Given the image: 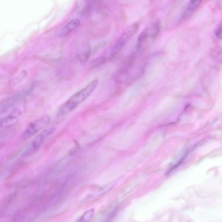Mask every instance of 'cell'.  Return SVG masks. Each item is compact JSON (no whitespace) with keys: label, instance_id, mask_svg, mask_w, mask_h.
Wrapping results in <instances>:
<instances>
[{"label":"cell","instance_id":"obj_10","mask_svg":"<svg viewBox=\"0 0 222 222\" xmlns=\"http://www.w3.org/2000/svg\"><path fill=\"white\" fill-rule=\"evenodd\" d=\"M106 58L104 57H100L93 60L91 62V66L92 68H97L106 62Z\"/></svg>","mask_w":222,"mask_h":222},{"label":"cell","instance_id":"obj_11","mask_svg":"<svg viewBox=\"0 0 222 222\" xmlns=\"http://www.w3.org/2000/svg\"><path fill=\"white\" fill-rule=\"evenodd\" d=\"M90 54V51H87L84 53H82L79 56V60L81 62H85L87 60Z\"/></svg>","mask_w":222,"mask_h":222},{"label":"cell","instance_id":"obj_7","mask_svg":"<svg viewBox=\"0 0 222 222\" xmlns=\"http://www.w3.org/2000/svg\"><path fill=\"white\" fill-rule=\"evenodd\" d=\"M22 113V111L18 109H15L11 113L4 118L3 120L1 121V126H4L8 124L10 122H12L15 119H17L18 117H20Z\"/></svg>","mask_w":222,"mask_h":222},{"label":"cell","instance_id":"obj_9","mask_svg":"<svg viewBox=\"0 0 222 222\" xmlns=\"http://www.w3.org/2000/svg\"><path fill=\"white\" fill-rule=\"evenodd\" d=\"M201 1H191L190 2L186 11V15L190 14L191 12H193L194 10L198 7L201 3Z\"/></svg>","mask_w":222,"mask_h":222},{"label":"cell","instance_id":"obj_4","mask_svg":"<svg viewBox=\"0 0 222 222\" xmlns=\"http://www.w3.org/2000/svg\"><path fill=\"white\" fill-rule=\"evenodd\" d=\"M138 28L137 24H134L127 28L111 49L110 53L111 57L114 56L122 49L127 41L136 33Z\"/></svg>","mask_w":222,"mask_h":222},{"label":"cell","instance_id":"obj_12","mask_svg":"<svg viewBox=\"0 0 222 222\" xmlns=\"http://www.w3.org/2000/svg\"><path fill=\"white\" fill-rule=\"evenodd\" d=\"M216 35L217 38L219 39H222V27H219L217 29Z\"/></svg>","mask_w":222,"mask_h":222},{"label":"cell","instance_id":"obj_1","mask_svg":"<svg viewBox=\"0 0 222 222\" xmlns=\"http://www.w3.org/2000/svg\"><path fill=\"white\" fill-rule=\"evenodd\" d=\"M98 84V80L95 79L88 84L86 87L74 94L61 106L58 111V116H62L74 110L93 93Z\"/></svg>","mask_w":222,"mask_h":222},{"label":"cell","instance_id":"obj_2","mask_svg":"<svg viewBox=\"0 0 222 222\" xmlns=\"http://www.w3.org/2000/svg\"><path fill=\"white\" fill-rule=\"evenodd\" d=\"M56 130L55 127H50L43 131L28 145L27 149L23 153V156H27L31 155L37 151L41 146L44 142Z\"/></svg>","mask_w":222,"mask_h":222},{"label":"cell","instance_id":"obj_5","mask_svg":"<svg viewBox=\"0 0 222 222\" xmlns=\"http://www.w3.org/2000/svg\"><path fill=\"white\" fill-rule=\"evenodd\" d=\"M160 28V22L158 20L146 28L141 35L146 39L149 37H155L159 34Z\"/></svg>","mask_w":222,"mask_h":222},{"label":"cell","instance_id":"obj_3","mask_svg":"<svg viewBox=\"0 0 222 222\" xmlns=\"http://www.w3.org/2000/svg\"><path fill=\"white\" fill-rule=\"evenodd\" d=\"M50 121L49 116L45 115L30 122L23 133L22 138L27 139L33 136L47 126Z\"/></svg>","mask_w":222,"mask_h":222},{"label":"cell","instance_id":"obj_6","mask_svg":"<svg viewBox=\"0 0 222 222\" xmlns=\"http://www.w3.org/2000/svg\"><path fill=\"white\" fill-rule=\"evenodd\" d=\"M80 24V21L79 19H77V18L73 19L60 30V36H66L73 30H74L77 27H79Z\"/></svg>","mask_w":222,"mask_h":222},{"label":"cell","instance_id":"obj_8","mask_svg":"<svg viewBox=\"0 0 222 222\" xmlns=\"http://www.w3.org/2000/svg\"><path fill=\"white\" fill-rule=\"evenodd\" d=\"M94 214L95 210L94 209H89L82 215L76 222H90L94 217Z\"/></svg>","mask_w":222,"mask_h":222}]
</instances>
